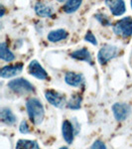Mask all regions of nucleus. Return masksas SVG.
I'll list each match as a JSON object with an SVG mask.
<instances>
[{
	"instance_id": "nucleus-1",
	"label": "nucleus",
	"mask_w": 132,
	"mask_h": 149,
	"mask_svg": "<svg viewBox=\"0 0 132 149\" xmlns=\"http://www.w3.org/2000/svg\"><path fill=\"white\" fill-rule=\"evenodd\" d=\"M26 109H27L29 118L35 125H39L42 123L45 116V109L40 100L35 97L29 98L26 102Z\"/></svg>"
},
{
	"instance_id": "nucleus-2",
	"label": "nucleus",
	"mask_w": 132,
	"mask_h": 149,
	"mask_svg": "<svg viewBox=\"0 0 132 149\" xmlns=\"http://www.w3.org/2000/svg\"><path fill=\"white\" fill-rule=\"evenodd\" d=\"M7 86L15 93L20 95H27V93H35V88L32 84L26 79L19 78L15 79V80H12L7 84Z\"/></svg>"
},
{
	"instance_id": "nucleus-3",
	"label": "nucleus",
	"mask_w": 132,
	"mask_h": 149,
	"mask_svg": "<svg viewBox=\"0 0 132 149\" xmlns=\"http://www.w3.org/2000/svg\"><path fill=\"white\" fill-rule=\"evenodd\" d=\"M112 30L115 35L122 38H128L132 35V17L127 16L118 20L113 25Z\"/></svg>"
},
{
	"instance_id": "nucleus-4",
	"label": "nucleus",
	"mask_w": 132,
	"mask_h": 149,
	"mask_svg": "<svg viewBox=\"0 0 132 149\" xmlns=\"http://www.w3.org/2000/svg\"><path fill=\"white\" fill-rule=\"evenodd\" d=\"M119 49L114 45L106 44L99 50L97 54V61L100 65H105L118 55Z\"/></svg>"
},
{
	"instance_id": "nucleus-5",
	"label": "nucleus",
	"mask_w": 132,
	"mask_h": 149,
	"mask_svg": "<svg viewBox=\"0 0 132 149\" xmlns=\"http://www.w3.org/2000/svg\"><path fill=\"white\" fill-rule=\"evenodd\" d=\"M113 115L117 121H123L131 113V107L124 102H115L111 107Z\"/></svg>"
},
{
	"instance_id": "nucleus-6",
	"label": "nucleus",
	"mask_w": 132,
	"mask_h": 149,
	"mask_svg": "<svg viewBox=\"0 0 132 149\" xmlns=\"http://www.w3.org/2000/svg\"><path fill=\"white\" fill-rule=\"evenodd\" d=\"M45 97L48 100V102L51 103L53 107L62 109L65 105H67V98L62 93L55 92L53 90H48L45 92Z\"/></svg>"
},
{
	"instance_id": "nucleus-7",
	"label": "nucleus",
	"mask_w": 132,
	"mask_h": 149,
	"mask_svg": "<svg viewBox=\"0 0 132 149\" xmlns=\"http://www.w3.org/2000/svg\"><path fill=\"white\" fill-rule=\"evenodd\" d=\"M28 72L31 76L35 77L36 79L41 81H45L48 79V73L45 71V69L42 67L37 60H33L30 62L28 66Z\"/></svg>"
},
{
	"instance_id": "nucleus-8",
	"label": "nucleus",
	"mask_w": 132,
	"mask_h": 149,
	"mask_svg": "<svg viewBox=\"0 0 132 149\" xmlns=\"http://www.w3.org/2000/svg\"><path fill=\"white\" fill-rule=\"evenodd\" d=\"M23 71V64L19 63L10 66H4L0 70V77L3 79H9L21 74Z\"/></svg>"
},
{
	"instance_id": "nucleus-9",
	"label": "nucleus",
	"mask_w": 132,
	"mask_h": 149,
	"mask_svg": "<svg viewBox=\"0 0 132 149\" xmlns=\"http://www.w3.org/2000/svg\"><path fill=\"white\" fill-rule=\"evenodd\" d=\"M105 5L108 7L113 16H121L126 11L125 2L122 1V0H114V1L106 0L105 1Z\"/></svg>"
},
{
	"instance_id": "nucleus-10",
	"label": "nucleus",
	"mask_w": 132,
	"mask_h": 149,
	"mask_svg": "<svg viewBox=\"0 0 132 149\" xmlns=\"http://www.w3.org/2000/svg\"><path fill=\"white\" fill-rule=\"evenodd\" d=\"M65 81L69 86H81L85 84V77L81 73H75V72H68L65 76Z\"/></svg>"
},
{
	"instance_id": "nucleus-11",
	"label": "nucleus",
	"mask_w": 132,
	"mask_h": 149,
	"mask_svg": "<svg viewBox=\"0 0 132 149\" xmlns=\"http://www.w3.org/2000/svg\"><path fill=\"white\" fill-rule=\"evenodd\" d=\"M62 134L63 137L66 140L67 143L72 144L74 142V137H75V131H74V125L69 120H64L62 124Z\"/></svg>"
},
{
	"instance_id": "nucleus-12",
	"label": "nucleus",
	"mask_w": 132,
	"mask_h": 149,
	"mask_svg": "<svg viewBox=\"0 0 132 149\" xmlns=\"http://www.w3.org/2000/svg\"><path fill=\"white\" fill-rule=\"evenodd\" d=\"M71 57L73 58V59L86 62V63L90 64V65L93 64L92 63V54H90V52L88 51L86 48H81V49H79V50H76V51H74L71 54Z\"/></svg>"
},
{
	"instance_id": "nucleus-13",
	"label": "nucleus",
	"mask_w": 132,
	"mask_h": 149,
	"mask_svg": "<svg viewBox=\"0 0 132 149\" xmlns=\"http://www.w3.org/2000/svg\"><path fill=\"white\" fill-rule=\"evenodd\" d=\"M34 10L38 16L44 18H49L52 17L53 15V8L51 6L47 5L44 2H36L34 6Z\"/></svg>"
},
{
	"instance_id": "nucleus-14",
	"label": "nucleus",
	"mask_w": 132,
	"mask_h": 149,
	"mask_svg": "<svg viewBox=\"0 0 132 149\" xmlns=\"http://www.w3.org/2000/svg\"><path fill=\"white\" fill-rule=\"evenodd\" d=\"M69 36V33L67 32L65 29H57V30H53L48 34L47 38L50 42L52 43H56V42H60L62 40L67 39Z\"/></svg>"
},
{
	"instance_id": "nucleus-15",
	"label": "nucleus",
	"mask_w": 132,
	"mask_h": 149,
	"mask_svg": "<svg viewBox=\"0 0 132 149\" xmlns=\"http://www.w3.org/2000/svg\"><path fill=\"white\" fill-rule=\"evenodd\" d=\"M0 117H1V120L4 123L8 124V125H12L14 124L17 120V117L15 116V114L12 112V110L8 107H3L1 109L0 111Z\"/></svg>"
},
{
	"instance_id": "nucleus-16",
	"label": "nucleus",
	"mask_w": 132,
	"mask_h": 149,
	"mask_svg": "<svg viewBox=\"0 0 132 149\" xmlns=\"http://www.w3.org/2000/svg\"><path fill=\"white\" fill-rule=\"evenodd\" d=\"M0 58L5 62H12L15 60V55L9 50L5 42H2L0 44Z\"/></svg>"
},
{
	"instance_id": "nucleus-17",
	"label": "nucleus",
	"mask_w": 132,
	"mask_h": 149,
	"mask_svg": "<svg viewBox=\"0 0 132 149\" xmlns=\"http://www.w3.org/2000/svg\"><path fill=\"white\" fill-rule=\"evenodd\" d=\"M15 149H40V146L34 140L28 139H20L16 143Z\"/></svg>"
},
{
	"instance_id": "nucleus-18",
	"label": "nucleus",
	"mask_w": 132,
	"mask_h": 149,
	"mask_svg": "<svg viewBox=\"0 0 132 149\" xmlns=\"http://www.w3.org/2000/svg\"><path fill=\"white\" fill-rule=\"evenodd\" d=\"M81 3H83V1H81V0H69L64 4L63 10L68 14L74 13L80 8Z\"/></svg>"
},
{
	"instance_id": "nucleus-19",
	"label": "nucleus",
	"mask_w": 132,
	"mask_h": 149,
	"mask_svg": "<svg viewBox=\"0 0 132 149\" xmlns=\"http://www.w3.org/2000/svg\"><path fill=\"white\" fill-rule=\"evenodd\" d=\"M81 100H83V97L80 93H76L73 97H71V100H69L68 103H67V107L69 109H81Z\"/></svg>"
},
{
	"instance_id": "nucleus-20",
	"label": "nucleus",
	"mask_w": 132,
	"mask_h": 149,
	"mask_svg": "<svg viewBox=\"0 0 132 149\" xmlns=\"http://www.w3.org/2000/svg\"><path fill=\"white\" fill-rule=\"evenodd\" d=\"M94 18L97 19L102 26H104V27L111 26V20H110V18L104 13H97L94 15Z\"/></svg>"
},
{
	"instance_id": "nucleus-21",
	"label": "nucleus",
	"mask_w": 132,
	"mask_h": 149,
	"mask_svg": "<svg viewBox=\"0 0 132 149\" xmlns=\"http://www.w3.org/2000/svg\"><path fill=\"white\" fill-rule=\"evenodd\" d=\"M85 41L94 45V46H97V38H95V36L92 34V31H88V32H86V34L85 36Z\"/></svg>"
},
{
	"instance_id": "nucleus-22",
	"label": "nucleus",
	"mask_w": 132,
	"mask_h": 149,
	"mask_svg": "<svg viewBox=\"0 0 132 149\" xmlns=\"http://www.w3.org/2000/svg\"><path fill=\"white\" fill-rule=\"evenodd\" d=\"M19 130L22 134H27V133H30V128H29V125L27 123L26 120H23L22 122L20 123V127H19Z\"/></svg>"
},
{
	"instance_id": "nucleus-23",
	"label": "nucleus",
	"mask_w": 132,
	"mask_h": 149,
	"mask_svg": "<svg viewBox=\"0 0 132 149\" xmlns=\"http://www.w3.org/2000/svg\"><path fill=\"white\" fill-rule=\"evenodd\" d=\"M90 149H107V148L101 140H95L94 142L92 143Z\"/></svg>"
},
{
	"instance_id": "nucleus-24",
	"label": "nucleus",
	"mask_w": 132,
	"mask_h": 149,
	"mask_svg": "<svg viewBox=\"0 0 132 149\" xmlns=\"http://www.w3.org/2000/svg\"><path fill=\"white\" fill-rule=\"evenodd\" d=\"M0 10H1V13H0V17H3L4 16V13H5V8H4V6L2 5H0Z\"/></svg>"
},
{
	"instance_id": "nucleus-25",
	"label": "nucleus",
	"mask_w": 132,
	"mask_h": 149,
	"mask_svg": "<svg viewBox=\"0 0 132 149\" xmlns=\"http://www.w3.org/2000/svg\"><path fill=\"white\" fill-rule=\"evenodd\" d=\"M60 149H69V148L68 147H65V146H64V147H61Z\"/></svg>"
},
{
	"instance_id": "nucleus-26",
	"label": "nucleus",
	"mask_w": 132,
	"mask_h": 149,
	"mask_svg": "<svg viewBox=\"0 0 132 149\" xmlns=\"http://www.w3.org/2000/svg\"><path fill=\"white\" fill-rule=\"evenodd\" d=\"M130 5H131V8H132V1H131V3H130Z\"/></svg>"
}]
</instances>
